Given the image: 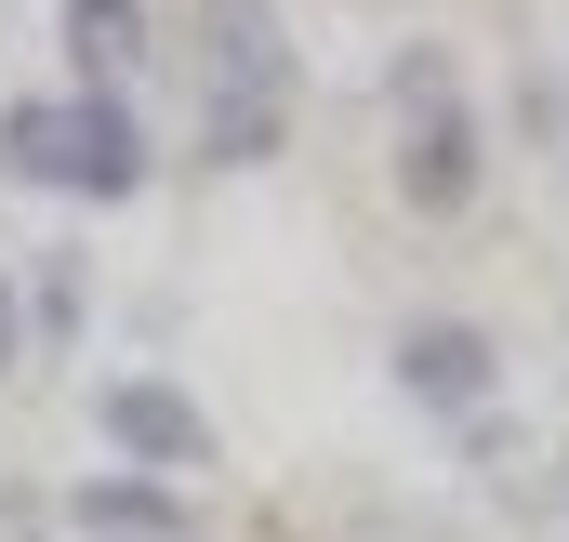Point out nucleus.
<instances>
[{"instance_id":"obj_1","label":"nucleus","mask_w":569,"mask_h":542,"mask_svg":"<svg viewBox=\"0 0 569 542\" xmlns=\"http://www.w3.org/2000/svg\"><path fill=\"white\" fill-rule=\"evenodd\" d=\"M186 67H199V145L212 159H266L291 133V27L266 0H199Z\"/></svg>"},{"instance_id":"obj_2","label":"nucleus","mask_w":569,"mask_h":542,"mask_svg":"<svg viewBox=\"0 0 569 542\" xmlns=\"http://www.w3.org/2000/svg\"><path fill=\"white\" fill-rule=\"evenodd\" d=\"M0 159L27 172V185H80V199H133V172H146V133L120 120V93H80V107H13L0 120Z\"/></svg>"},{"instance_id":"obj_3","label":"nucleus","mask_w":569,"mask_h":542,"mask_svg":"<svg viewBox=\"0 0 569 542\" xmlns=\"http://www.w3.org/2000/svg\"><path fill=\"white\" fill-rule=\"evenodd\" d=\"M385 107H398V185L425 199V212H463V185H477V120H463V67L411 40L398 67H385Z\"/></svg>"},{"instance_id":"obj_4","label":"nucleus","mask_w":569,"mask_h":542,"mask_svg":"<svg viewBox=\"0 0 569 542\" xmlns=\"http://www.w3.org/2000/svg\"><path fill=\"white\" fill-rule=\"evenodd\" d=\"M107 436H120L133 463H199V450H212L199 398H172V384H107Z\"/></svg>"},{"instance_id":"obj_5","label":"nucleus","mask_w":569,"mask_h":542,"mask_svg":"<svg viewBox=\"0 0 569 542\" xmlns=\"http://www.w3.org/2000/svg\"><path fill=\"white\" fill-rule=\"evenodd\" d=\"M398 384L463 410L477 384H490V344H477V331H450V318H425V331H398Z\"/></svg>"},{"instance_id":"obj_6","label":"nucleus","mask_w":569,"mask_h":542,"mask_svg":"<svg viewBox=\"0 0 569 542\" xmlns=\"http://www.w3.org/2000/svg\"><path fill=\"white\" fill-rule=\"evenodd\" d=\"M67 53H80L93 93H120V67L146 53V13H133V0H67Z\"/></svg>"},{"instance_id":"obj_7","label":"nucleus","mask_w":569,"mask_h":542,"mask_svg":"<svg viewBox=\"0 0 569 542\" xmlns=\"http://www.w3.org/2000/svg\"><path fill=\"white\" fill-rule=\"evenodd\" d=\"M80 530H107V542H159V530H172V503H159V490H80Z\"/></svg>"},{"instance_id":"obj_8","label":"nucleus","mask_w":569,"mask_h":542,"mask_svg":"<svg viewBox=\"0 0 569 542\" xmlns=\"http://www.w3.org/2000/svg\"><path fill=\"white\" fill-rule=\"evenodd\" d=\"M0 371H13V291H0Z\"/></svg>"}]
</instances>
